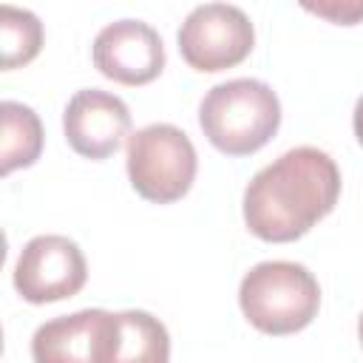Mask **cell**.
Instances as JSON below:
<instances>
[{"label":"cell","instance_id":"1","mask_svg":"<svg viewBox=\"0 0 363 363\" xmlns=\"http://www.w3.org/2000/svg\"><path fill=\"white\" fill-rule=\"evenodd\" d=\"M340 196V170L335 159L312 145L292 147L261 167L244 190V224L269 244H286L306 235L329 216Z\"/></svg>","mask_w":363,"mask_h":363},{"label":"cell","instance_id":"2","mask_svg":"<svg viewBox=\"0 0 363 363\" xmlns=\"http://www.w3.org/2000/svg\"><path fill=\"white\" fill-rule=\"evenodd\" d=\"M199 125L216 150L227 156H250L275 136L281 125V102L261 79H227L204 94Z\"/></svg>","mask_w":363,"mask_h":363},{"label":"cell","instance_id":"3","mask_svg":"<svg viewBox=\"0 0 363 363\" xmlns=\"http://www.w3.org/2000/svg\"><path fill=\"white\" fill-rule=\"evenodd\" d=\"M238 303L258 332L295 335L318 315L320 286L303 264L261 261L241 278Z\"/></svg>","mask_w":363,"mask_h":363},{"label":"cell","instance_id":"4","mask_svg":"<svg viewBox=\"0 0 363 363\" xmlns=\"http://www.w3.org/2000/svg\"><path fill=\"white\" fill-rule=\"evenodd\" d=\"M199 159L190 136L167 122H153L128 136V179L133 190L153 201H179L196 182Z\"/></svg>","mask_w":363,"mask_h":363},{"label":"cell","instance_id":"5","mask_svg":"<svg viewBox=\"0 0 363 363\" xmlns=\"http://www.w3.org/2000/svg\"><path fill=\"white\" fill-rule=\"evenodd\" d=\"M176 40L190 68L216 74L250 57L255 45V28L238 6L204 3L184 17Z\"/></svg>","mask_w":363,"mask_h":363},{"label":"cell","instance_id":"6","mask_svg":"<svg viewBox=\"0 0 363 363\" xmlns=\"http://www.w3.org/2000/svg\"><path fill=\"white\" fill-rule=\"evenodd\" d=\"M88 281V264L68 235L31 238L14 264V289L28 303L74 298Z\"/></svg>","mask_w":363,"mask_h":363},{"label":"cell","instance_id":"7","mask_svg":"<svg viewBox=\"0 0 363 363\" xmlns=\"http://www.w3.org/2000/svg\"><path fill=\"white\" fill-rule=\"evenodd\" d=\"M94 65L119 85H147L164 68V45L153 26L142 20L108 23L94 40Z\"/></svg>","mask_w":363,"mask_h":363},{"label":"cell","instance_id":"8","mask_svg":"<svg viewBox=\"0 0 363 363\" xmlns=\"http://www.w3.org/2000/svg\"><path fill=\"white\" fill-rule=\"evenodd\" d=\"M62 130L74 153L85 159H108L130 133V111L122 96L102 88L77 91L62 113Z\"/></svg>","mask_w":363,"mask_h":363},{"label":"cell","instance_id":"9","mask_svg":"<svg viewBox=\"0 0 363 363\" xmlns=\"http://www.w3.org/2000/svg\"><path fill=\"white\" fill-rule=\"evenodd\" d=\"M108 315L105 309H82L45 320L31 337L34 363H96Z\"/></svg>","mask_w":363,"mask_h":363},{"label":"cell","instance_id":"10","mask_svg":"<svg viewBox=\"0 0 363 363\" xmlns=\"http://www.w3.org/2000/svg\"><path fill=\"white\" fill-rule=\"evenodd\" d=\"M170 335L159 318L142 309L111 312L96 363H167Z\"/></svg>","mask_w":363,"mask_h":363},{"label":"cell","instance_id":"11","mask_svg":"<svg viewBox=\"0 0 363 363\" xmlns=\"http://www.w3.org/2000/svg\"><path fill=\"white\" fill-rule=\"evenodd\" d=\"M3 136H0V170L9 176L17 167H31L43 153V125L40 116L23 105L6 99L0 105Z\"/></svg>","mask_w":363,"mask_h":363},{"label":"cell","instance_id":"12","mask_svg":"<svg viewBox=\"0 0 363 363\" xmlns=\"http://www.w3.org/2000/svg\"><path fill=\"white\" fill-rule=\"evenodd\" d=\"M43 48V23L28 9H0V65L6 71L31 62Z\"/></svg>","mask_w":363,"mask_h":363},{"label":"cell","instance_id":"13","mask_svg":"<svg viewBox=\"0 0 363 363\" xmlns=\"http://www.w3.org/2000/svg\"><path fill=\"white\" fill-rule=\"evenodd\" d=\"M303 9L320 14L332 23H343V26H352L363 17V3H337V0H332V3H303Z\"/></svg>","mask_w":363,"mask_h":363},{"label":"cell","instance_id":"14","mask_svg":"<svg viewBox=\"0 0 363 363\" xmlns=\"http://www.w3.org/2000/svg\"><path fill=\"white\" fill-rule=\"evenodd\" d=\"M352 125H354V136H357V142L363 145V96H360V99H357V105H354Z\"/></svg>","mask_w":363,"mask_h":363},{"label":"cell","instance_id":"15","mask_svg":"<svg viewBox=\"0 0 363 363\" xmlns=\"http://www.w3.org/2000/svg\"><path fill=\"white\" fill-rule=\"evenodd\" d=\"M357 335H360V343H363V315H360V323H357Z\"/></svg>","mask_w":363,"mask_h":363}]
</instances>
